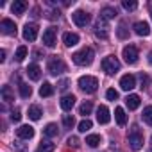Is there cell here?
Wrapping results in <instances>:
<instances>
[{
  "label": "cell",
  "instance_id": "25",
  "mask_svg": "<svg viewBox=\"0 0 152 152\" xmlns=\"http://www.w3.org/2000/svg\"><path fill=\"white\" fill-rule=\"evenodd\" d=\"M43 134H45V136H48V138L57 136V125H56V124H47V125H45V129H43Z\"/></svg>",
  "mask_w": 152,
  "mask_h": 152
},
{
  "label": "cell",
  "instance_id": "11",
  "mask_svg": "<svg viewBox=\"0 0 152 152\" xmlns=\"http://www.w3.org/2000/svg\"><path fill=\"white\" fill-rule=\"evenodd\" d=\"M43 43H45V47H48V48L56 47V29H54V27H50V29H47V31L43 32Z\"/></svg>",
  "mask_w": 152,
  "mask_h": 152
},
{
  "label": "cell",
  "instance_id": "2",
  "mask_svg": "<svg viewBox=\"0 0 152 152\" xmlns=\"http://www.w3.org/2000/svg\"><path fill=\"white\" fill-rule=\"evenodd\" d=\"M79 88L86 93H95L97 88H99V79L91 77V75H83L79 79Z\"/></svg>",
  "mask_w": 152,
  "mask_h": 152
},
{
  "label": "cell",
  "instance_id": "27",
  "mask_svg": "<svg viewBox=\"0 0 152 152\" xmlns=\"http://www.w3.org/2000/svg\"><path fill=\"white\" fill-rule=\"evenodd\" d=\"M25 57H27V47H23V45H22V47H18V48H16L15 59H16L18 63H22V61H23Z\"/></svg>",
  "mask_w": 152,
  "mask_h": 152
},
{
  "label": "cell",
  "instance_id": "6",
  "mask_svg": "<svg viewBox=\"0 0 152 152\" xmlns=\"http://www.w3.org/2000/svg\"><path fill=\"white\" fill-rule=\"evenodd\" d=\"M72 20L75 22V25H79V27H86L88 23H90V20H91V16H90V13H86V11H75L73 15H72Z\"/></svg>",
  "mask_w": 152,
  "mask_h": 152
},
{
  "label": "cell",
  "instance_id": "26",
  "mask_svg": "<svg viewBox=\"0 0 152 152\" xmlns=\"http://www.w3.org/2000/svg\"><path fill=\"white\" fill-rule=\"evenodd\" d=\"M29 118H31V120H39V118H41V109H39V106H31V107H29Z\"/></svg>",
  "mask_w": 152,
  "mask_h": 152
},
{
  "label": "cell",
  "instance_id": "14",
  "mask_svg": "<svg viewBox=\"0 0 152 152\" xmlns=\"http://www.w3.org/2000/svg\"><path fill=\"white\" fill-rule=\"evenodd\" d=\"M132 29H134V32H136L138 36H148V34H150V27H148L147 22H136V23L132 25Z\"/></svg>",
  "mask_w": 152,
  "mask_h": 152
},
{
  "label": "cell",
  "instance_id": "12",
  "mask_svg": "<svg viewBox=\"0 0 152 152\" xmlns=\"http://www.w3.org/2000/svg\"><path fill=\"white\" fill-rule=\"evenodd\" d=\"M97 120H99V124H109V120H111V115H109V109L106 107V106H99L97 107Z\"/></svg>",
  "mask_w": 152,
  "mask_h": 152
},
{
  "label": "cell",
  "instance_id": "21",
  "mask_svg": "<svg viewBox=\"0 0 152 152\" xmlns=\"http://www.w3.org/2000/svg\"><path fill=\"white\" fill-rule=\"evenodd\" d=\"M2 100H6V102H13L15 100V93H13V90H11V86H2Z\"/></svg>",
  "mask_w": 152,
  "mask_h": 152
},
{
  "label": "cell",
  "instance_id": "29",
  "mask_svg": "<svg viewBox=\"0 0 152 152\" xmlns=\"http://www.w3.org/2000/svg\"><path fill=\"white\" fill-rule=\"evenodd\" d=\"M20 95H22L23 99H29V97L32 95V88H31L29 84L22 83V84H20Z\"/></svg>",
  "mask_w": 152,
  "mask_h": 152
},
{
  "label": "cell",
  "instance_id": "43",
  "mask_svg": "<svg viewBox=\"0 0 152 152\" xmlns=\"http://www.w3.org/2000/svg\"><path fill=\"white\" fill-rule=\"evenodd\" d=\"M0 61H6V50H0Z\"/></svg>",
  "mask_w": 152,
  "mask_h": 152
},
{
  "label": "cell",
  "instance_id": "16",
  "mask_svg": "<svg viewBox=\"0 0 152 152\" xmlns=\"http://www.w3.org/2000/svg\"><path fill=\"white\" fill-rule=\"evenodd\" d=\"M27 7H29V4L25 2V0H15L13 6H11V11L15 15H23L27 11Z\"/></svg>",
  "mask_w": 152,
  "mask_h": 152
},
{
  "label": "cell",
  "instance_id": "32",
  "mask_svg": "<svg viewBox=\"0 0 152 152\" xmlns=\"http://www.w3.org/2000/svg\"><path fill=\"white\" fill-rule=\"evenodd\" d=\"M63 124H64L66 129H72V127L75 125V118H73V115H64V116H63Z\"/></svg>",
  "mask_w": 152,
  "mask_h": 152
},
{
  "label": "cell",
  "instance_id": "40",
  "mask_svg": "<svg viewBox=\"0 0 152 152\" xmlns=\"http://www.w3.org/2000/svg\"><path fill=\"white\" fill-rule=\"evenodd\" d=\"M68 84H70V81H68V79H63V81H61L57 86H59V90H61V91H64V90L68 88Z\"/></svg>",
  "mask_w": 152,
  "mask_h": 152
},
{
  "label": "cell",
  "instance_id": "28",
  "mask_svg": "<svg viewBox=\"0 0 152 152\" xmlns=\"http://www.w3.org/2000/svg\"><path fill=\"white\" fill-rule=\"evenodd\" d=\"M100 141H102L100 134H90V136L86 138V143H88L90 147H97V145H100Z\"/></svg>",
  "mask_w": 152,
  "mask_h": 152
},
{
  "label": "cell",
  "instance_id": "22",
  "mask_svg": "<svg viewBox=\"0 0 152 152\" xmlns=\"http://www.w3.org/2000/svg\"><path fill=\"white\" fill-rule=\"evenodd\" d=\"M115 118H116V124H118V125H125V122H127L125 111H124L122 107H116V109H115Z\"/></svg>",
  "mask_w": 152,
  "mask_h": 152
},
{
  "label": "cell",
  "instance_id": "18",
  "mask_svg": "<svg viewBox=\"0 0 152 152\" xmlns=\"http://www.w3.org/2000/svg\"><path fill=\"white\" fill-rule=\"evenodd\" d=\"M75 100H77V99H75L73 95H64V97L61 99V107H63L64 111H72V107L75 106Z\"/></svg>",
  "mask_w": 152,
  "mask_h": 152
},
{
  "label": "cell",
  "instance_id": "36",
  "mask_svg": "<svg viewBox=\"0 0 152 152\" xmlns=\"http://www.w3.org/2000/svg\"><path fill=\"white\" fill-rule=\"evenodd\" d=\"M106 97H107V100H116V99H118V91H116L115 88H109V90L106 91Z\"/></svg>",
  "mask_w": 152,
  "mask_h": 152
},
{
  "label": "cell",
  "instance_id": "17",
  "mask_svg": "<svg viewBox=\"0 0 152 152\" xmlns=\"http://www.w3.org/2000/svg\"><path fill=\"white\" fill-rule=\"evenodd\" d=\"M27 75H29L31 81H39V77H41V68H39L38 64H29Z\"/></svg>",
  "mask_w": 152,
  "mask_h": 152
},
{
  "label": "cell",
  "instance_id": "46",
  "mask_svg": "<svg viewBox=\"0 0 152 152\" xmlns=\"http://www.w3.org/2000/svg\"><path fill=\"white\" fill-rule=\"evenodd\" d=\"M150 147H152V138H150Z\"/></svg>",
  "mask_w": 152,
  "mask_h": 152
},
{
  "label": "cell",
  "instance_id": "1",
  "mask_svg": "<svg viewBox=\"0 0 152 152\" xmlns=\"http://www.w3.org/2000/svg\"><path fill=\"white\" fill-rule=\"evenodd\" d=\"M72 57H73V63H75V64H79V66H88V64L93 63L95 52H93V48L84 47V48H81L79 52H75Z\"/></svg>",
  "mask_w": 152,
  "mask_h": 152
},
{
  "label": "cell",
  "instance_id": "15",
  "mask_svg": "<svg viewBox=\"0 0 152 152\" xmlns=\"http://www.w3.org/2000/svg\"><path fill=\"white\" fill-rule=\"evenodd\" d=\"M16 134H18V138H22V140H31V138L34 136V129H32L31 125H22V127L16 129Z\"/></svg>",
  "mask_w": 152,
  "mask_h": 152
},
{
  "label": "cell",
  "instance_id": "4",
  "mask_svg": "<svg viewBox=\"0 0 152 152\" xmlns=\"http://www.w3.org/2000/svg\"><path fill=\"white\" fill-rule=\"evenodd\" d=\"M102 70L107 73V75H113L120 70V61L115 57V56H107L102 59Z\"/></svg>",
  "mask_w": 152,
  "mask_h": 152
},
{
  "label": "cell",
  "instance_id": "30",
  "mask_svg": "<svg viewBox=\"0 0 152 152\" xmlns=\"http://www.w3.org/2000/svg\"><path fill=\"white\" fill-rule=\"evenodd\" d=\"M91 109H93V104L88 100V102H83V104H81V107H79V113L86 116V115H90V113H91Z\"/></svg>",
  "mask_w": 152,
  "mask_h": 152
},
{
  "label": "cell",
  "instance_id": "7",
  "mask_svg": "<svg viewBox=\"0 0 152 152\" xmlns=\"http://www.w3.org/2000/svg\"><path fill=\"white\" fill-rule=\"evenodd\" d=\"M48 72H50L52 75H59V73L66 72V64H64L59 57H54V59L48 61Z\"/></svg>",
  "mask_w": 152,
  "mask_h": 152
},
{
  "label": "cell",
  "instance_id": "8",
  "mask_svg": "<svg viewBox=\"0 0 152 152\" xmlns=\"http://www.w3.org/2000/svg\"><path fill=\"white\" fill-rule=\"evenodd\" d=\"M95 34H97L99 38H102V39L107 38V34H109L107 20H104V18H99V20H97V23H95Z\"/></svg>",
  "mask_w": 152,
  "mask_h": 152
},
{
  "label": "cell",
  "instance_id": "41",
  "mask_svg": "<svg viewBox=\"0 0 152 152\" xmlns=\"http://www.w3.org/2000/svg\"><path fill=\"white\" fill-rule=\"evenodd\" d=\"M140 81H141V86H148V77H147V75H140Z\"/></svg>",
  "mask_w": 152,
  "mask_h": 152
},
{
  "label": "cell",
  "instance_id": "19",
  "mask_svg": "<svg viewBox=\"0 0 152 152\" xmlns=\"http://www.w3.org/2000/svg\"><path fill=\"white\" fill-rule=\"evenodd\" d=\"M63 41H64V45H66V47H75V45L79 43V36L75 34V32H64Z\"/></svg>",
  "mask_w": 152,
  "mask_h": 152
},
{
  "label": "cell",
  "instance_id": "24",
  "mask_svg": "<svg viewBox=\"0 0 152 152\" xmlns=\"http://www.w3.org/2000/svg\"><path fill=\"white\" fill-rule=\"evenodd\" d=\"M39 95H41V97H50V95H54V86H52L50 83H43V86L39 88Z\"/></svg>",
  "mask_w": 152,
  "mask_h": 152
},
{
  "label": "cell",
  "instance_id": "10",
  "mask_svg": "<svg viewBox=\"0 0 152 152\" xmlns=\"http://www.w3.org/2000/svg\"><path fill=\"white\" fill-rule=\"evenodd\" d=\"M38 38V25L36 23H25L23 27V39L25 41H34Z\"/></svg>",
  "mask_w": 152,
  "mask_h": 152
},
{
  "label": "cell",
  "instance_id": "42",
  "mask_svg": "<svg viewBox=\"0 0 152 152\" xmlns=\"http://www.w3.org/2000/svg\"><path fill=\"white\" fill-rule=\"evenodd\" d=\"M16 150H20V152H23L25 150V145H20V141H15V145H13Z\"/></svg>",
  "mask_w": 152,
  "mask_h": 152
},
{
  "label": "cell",
  "instance_id": "31",
  "mask_svg": "<svg viewBox=\"0 0 152 152\" xmlns=\"http://www.w3.org/2000/svg\"><path fill=\"white\" fill-rule=\"evenodd\" d=\"M143 122H147L148 125H152V106H147L145 109H143Z\"/></svg>",
  "mask_w": 152,
  "mask_h": 152
},
{
  "label": "cell",
  "instance_id": "5",
  "mask_svg": "<svg viewBox=\"0 0 152 152\" xmlns=\"http://www.w3.org/2000/svg\"><path fill=\"white\" fill-rule=\"evenodd\" d=\"M122 56H124V59H125V63L127 64H136L138 63V48L134 47V45H127V47H124V50H122Z\"/></svg>",
  "mask_w": 152,
  "mask_h": 152
},
{
  "label": "cell",
  "instance_id": "35",
  "mask_svg": "<svg viewBox=\"0 0 152 152\" xmlns=\"http://www.w3.org/2000/svg\"><path fill=\"white\" fill-rule=\"evenodd\" d=\"M91 125H93V124H91V120H88V118H86V120H83V122L79 124V131H81V132H86V131H90V129H91Z\"/></svg>",
  "mask_w": 152,
  "mask_h": 152
},
{
  "label": "cell",
  "instance_id": "38",
  "mask_svg": "<svg viewBox=\"0 0 152 152\" xmlns=\"http://www.w3.org/2000/svg\"><path fill=\"white\" fill-rule=\"evenodd\" d=\"M127 36H129V34H127V31H125V27H124V25H120V27H118V38H122V39H125Z\"/></svg>",
  "mask_w": 152,
  "mask_h": 152
},
{
  "label": "cell",
  "instance_id": "45",
  "mask_svg": "<svg viewBox=\"0 0 152 152\" xmlns=\"http://www.w3.org/2000/svg\"><path fill=\"white\" fill-rule=\"evenodd\" d=\"M150 15H152V4H150Z\"/></svg>",
  "mask_w": 152,
  "mask_h": 152
},
{
  "label": "cell",
  "instance_id": "13",
  "mask_svg": "<svg viewBox=\"0 0 152 152\" xmlns=\"http://www.w3.org/2000/svg\"><path fill=\"white\" fill-rule=\"evenodd\" d=\"M0 29H2L4 34H16V25L9 18H4L2 22H0Z\"/></svg>",
  "mask_w": 152,
  "mask_h": 152
},
{
  "label": "cell",
  "instance_id": "33",
  "mask_svg": "<svg viewBox=\"0 0 152 152\" xmlns=\"http://www.w3.org/2000/svg\"><path fill=\"white\" fill-rule=\"evenodd\" d=\"M54 148H56V145H54V143L45 141V143H41V145L38 147V152H52Z\"/></svg>",
  "mask_w": 152,
  "mask_h": 152
},
{
  "label": "cell",
  "instance_id": "39",
  "mask_svg": "<svg viewBox=\"0 0 152 152\" xmlns=\"http://www.w3.org/2000/svg\"><path fill=\"white\" fill-rule=\"evenodd\" d=\"M68 145H70V147H79V138L70 136V138H68Z\"/></svg>",
  "mask_w": 152,
  "mask_h": 152
},
{
  "label": "cell",
  "instance_id": "20",
  "mask_svg": "<svg viewBox=\"0 0 152 152\" xmlns=\"http://www.w3.org/2000/svg\"><path fill=\"white\" fill-rule=\"evenodd\" d=\"M125 106H127L129 109H138V107H140V97H138V95H127Z\"/></svg>",
  "mask_w": 152,
  "mask_h": 152
},
{
  "label": "cell",
  "instance_id": "34",
  "mask_svg": "<svg viewBox=\"0 0 152 152\" xmlns=\"http://www.w3.org/2000/svg\"><path fill=\"white\" fill-rule=\"evenodd\" d=\"M122 6H124V9H125V11H134V9L138 7V4L134 2V0H124Z\"/></svg>",
  "mask_w": 152,
  "mask_h": 152
},
{
  "label": "cell",
  "instance_id": "3",
  "mask_svg": "<svg viewBox=\"0 0 152 152\" xmlns=\"http://www.w3.org/2000/svg\"><path fill=\"white\" fill-rule=\"evenodd\" d=\"M127 138H129V145H131L132 150H140L143 147V134H141L138 125H132V129H131Z\"/></svg>",
  "mask_w": 152,
  "mask_h": 152
},
{
  "label": "cell",
  "instance_id": "9",
  "mask_svg": "<svg viewBox=\"0 0 152 152\" xmlns=\"http://www.w3.org/2000/svg\"><path fill=\"white\" fill-rule=\"evenodd\" d=\"M120 88H122L124 91L134 90V88H136V77H134V75H131V73L124 75V77L120 79Z\"/></svg>",
  "mask_w": 152,
  "mask_h": 152
},
{
  "label": "cell",
  "instance_id": "44",
  "mask_svg": "<svg viewBox=\"0 0 152 152\" xmlns=\"http://www.w3.org/2000/svg\"><path fill=\"white\" fill-rule=\"evenodd\" d=\"M148 63H150V64H152V52H150V54H148Z\"/></svg>",
  "mask_w": 152,
  "mask_h": 152
},
{
  "label": "cell",
  "instance_id": "23",
  "mask_svg": "<svg viewBox=\"0 0 152 152\" xmlns=\"http://www.w3.org/2000/svg\"><path fill=\"white\" fill-rule=\"evenodd\" d=\"M116 15H118V13H116L115 7H104L102 13H100V18H104V20H111V18H115Z\"/></svg>",
  "mask_w": 152,
  "mask_h": 152
},
{
  "label": "cell",
  "instance_id": "37",
  "mask_svg": "<svg viewBox=\"0 0 152 152\" xmlns=\"http://www.w3.org/2000/svg\"><path fill=\"white\" fill-rule=\"evenodd\" d=\"M20 118H22V111H20V109H15V111L11 113V120H13V122H20Z\"/></svg>",
  "mask_w": 152,
  "mask_h": 152
}]
</instances>
